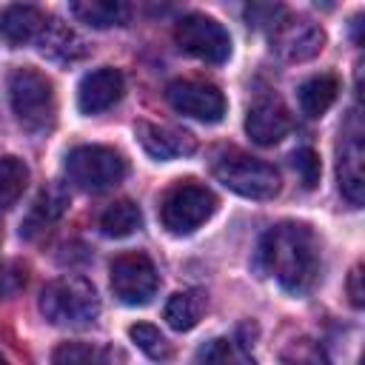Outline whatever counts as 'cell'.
I'll use <instances>...</instances> for the list:
<instances>
[{"label": "cell", "mask_w": 365, "mask_h": 365, "mask_svg": "<svg viewBox=\"0 0 365 365\" xmlns=\"http://www.w3.org/2000/svg\"><path fill=\"white\" fill-rule=\"evenodd\" d=\"M259 259L288 294H305L319 274V245L314 231L302 222L268 228L259 242Z\"/></svg>", "instance_id": "cell-1"}, {"label": "cell", "mask_w": 365, "mask_h": 365, "mask_svg": "<svg viewBox=\"0 0 365 365\" xmlns=\"http://www.w3.org/2000/svg\"><path fill=\"white\" fill-rule=\"evenodd\" d=\"M9 100L17 123L29 134H46L57 117L54 86L34 68H14L9 77Z\"/></svg>", "instance_id": "cell-2"}, {"label": "cell", "mask_w": 365, "mask_h": 365, "mask_svg": "<svg viewBox=\"0 0 365 365\" xmlns=\"http://www.w3.org/2000/svg\"><path fill=\"white\" fill-rule=\"evenodd\" d=\"M40 311L51 325H88L100 314V297L83 277H57L40 294Z\"/></svg>", "instance_id": "cell-3"}, {"label": "cell", "mask_w": 365, "mask_h": 365, "mask_svg": "<svg viewBox=\"0 0 365 365\" xmlns=\"http://www.w3.org/2000/svg\"><path fill=\"white\" fill-rule=\"evenodd\" d=\"M214 177L237 191L240 197H251V200H271L277 191H279V174L271 163L265 160H257L251 154H242V151H222L214 157V165H211Z\"/></svg>", "instance_id": "cell-4"}, {"label": "cell", "mask_w": 365, "mask_h": 365, "mask_svg": "<svg viewBox=\"0 0 365 365\" xmlns=\"http://www.w3.org/2000/svg\"><path fill=\"white\" fill-rule=\"evenodd\" d=\"M217 211V197L211 188L185 180L165 191L160 202V220L171 234H191L197 231L211 214Z\"/></svg>", "instance_id": "cell-5"}, {"label": "cell", "mask_w": 365, "mask_h": 365, "mask_svg": "<svg viewBox=\"0 0 365 365\" xmlns=\"http://www.w3.org/2000/svg\"><path fill=\"white\" fill-rule=\"evenodd\" d=\"M128 165L120 151L108 145H77L66 157L68 180L83 191H103L125 177Z\"/></svg>", "instance_id": "cell-6"}, {"label": "cell", "mask_w": 365, "mask_h": 365, "mask_svg": "<svg viewBox=\"0 0 365 365\" xmlns=\"http://www.w3.org/2000/svg\"><path fill=\"white\" fill-rule=\"evenodd\" d=\"M174 40L185 54H191V57H197L202 63L220 66V63H225L231 57V37L222 29V23H217L214 17L197 14V11L177 20Z\"/></svg>", "instance_id": "cell-7"}, {"label": "cell", "mask_w": 365, "mask_h": 365, "mask_svg": "<svg viewBox=\"0 0 365 365\" xmlns=\"http://www.w3.org/2000/svg\"><path fill=\"white\" fill-rule=\"evenodd\" d=\"M157 285H160V277H157V268H154L151 257H145L140 251L114 257V262H111V291L120 302L145 305L157 294Z\"/></svg>", "instance_id": "cell-8"}, {"label": "cell", "mask_w": 365, "mask_h": 365, "mask_svg": "<svg viewBox=\"0 0 365 365\" xmlns=\"http://www.w3.org/2000/svg\"><path fill=\"white\" fill-rule=\"evenodd\" d=\"M271 48L285 57V60H311L322 51V43H325V34L317 23H311L308 17H297V14H288L282 11L271 26Z\"/></svg>", "instance_id": "cell-9"}, {"label": "cell", "mask_w": 365, "mask_h": 365, "mask_svg": "<svg viewBox=\"0 0 365 365\" xmlns=\"http://www.w3.org/2000/svg\"><path fill=\"white\" fill-rule=\"evenodd\" d=\"M171 108L202 123H220L225 117V97L217 86L200 80H174L165 88Z\"/></svg>", "instance_id": "cell-10"}, {"label": "cell", "mask_w": 365, "mask_h": 365, "mask_svg": "<svg viewBox=\"0 0 365 365\" xmlns=\"http://www.w3.org/2000/svg\"><path fill=\"white\" fill-rule=\"evenodd\" d=\"M362 131H345L342 143H339V157H336V180H339V191L351 205H362L365 197V171H362Z\"/></svg>", "instance_id": "cell-11"}, {"label": "cell", "mask_w": 365, "mask_h": 365, "mask_svg": "<svg viewBox=\"0 0 365 365\" xmlns=\"http://www.w3.org/2000/svg\"><path fill=\"white\" fill-rule=\"evenodd\" d=\"M123 91H125V80L117 68H97L80 80L77 106L83 114H100L108 111L114 103H120Z\"/></svg>", "instance_id": "cell-12"}, {"label": "cell", "mask_w": 365, "mask_h": 365, "mask_svg": "<svg viewBox=\"0 0 365 365\" xmlns=\"http://www.w3.org/2000/svg\"><path fill=\"white\" fill-rule=\"evenodd\" d=\"M245 131L259 145H274L291 131L288 108L274 97H259L245 114Z\"/></svg>", "instance_id": "cell-13"}, {"label": "cell", "mask_w": 365, "mask_h": 365, "mask_svg": "<svg viewBox=\"0 0 365 365\" xmlns=\"http://www.w3.org/2000/svg\"><path fill=\"white\" fill-rule=\"evenodd\" d=\"M137 140L157 160L188 157L197 148V143H194V137L188 131L171 128V125H157V123H137Z\"/></svg>", "instance_id": "cell-14"}, {"label": "cell", "mask_w": 365, "mask_h": 365, "mask_svg": "<svg viewBox=\"0 0 365 365\" xmlns=\"http://www.w3.org/2000/svg\"><path fill=\"white\" fill-rule=\"evenodd\" d=\"M48 17L29 3H14L0 11V37L9 46H26L31 40H40Z\"/></svg>", "instance_id": "cell-15"}, {"label": "cell", "mask_w": 365, "mask_h": 365, "mask_svg": "<svg viewBox=\"0 0 365 365\" xmlns=\"http://www.w3.org/2000/svg\"><path fill=\"white\" fill-rule=\"evenodd\" d=\"M68 11L91 29H111L128 20V6L120 0H77L68 6Z\"/></svg>", "instance_id": "cell-16"}, {"label": "cell", "mask_w": 365, "mask_h": 365, "mask_svg": "<svg viewBox=\"0 0 365 365\" xmlns=\"http://www.w3.org/2000/svg\"><path fill=\"white\" fill-rule=\"evenodd\" d=\"M339 94V83L334 74H317L299 86V106L308 117H322Z\"/></svg>", "instance_id": "cell-17"}, {"label": "cell", "mask_w": 365, "mask_h": 365, "mask_svg": "<svg viewBox=\"0 0 365 365\" xmlns=\"http://www.w3.org/2000/svg\"><path fill=\"white\" fill-rule=\"evenodd\" d=\"M205 311V297L202 291L191 288V291H177L168 302H165V322L174 331H191L200 317Z\"/></svg>", "instance_id": "cell-18"}, {"label": "cell", "mask_w": 365, "mask_h": 365, "mask_svg": "<svg viewBox=\"0 0 365 365\" xmlns=\"http://www.w3.org/2000/svg\"><path fill=\"white\" fill-rule=\"evenodd\" d=\"M143 225V214L137 208V202L131 200H120V202H111L103 217H100V231L106 237H128L134 234L137 228Z\"/></svg>", "instance_id": "cell-19"}, {"label": "cell", "mask_w": 365, "mask_h": 365, "mask_svg": "<svg viewBox=\"0 0 365 365\" xmlns=\"http://www.w3.org/2000/svg\"><path fill=\"white\" fill-rule=\"evenodd\" d=\"M29 185V165L17 157H0V211L11 208Z\"/></svg>", "instance_id": "cell-20"}, {"label": "cell", "mask_w": 365, "mask_h": 365, "mask_svg": "<svg viewBox=\"0 0 365 365\" xmlns=\"http://www.w3.org/2000/svg\"><path fill=\"white\" fill-rule=\"evenodd\" d=\"M63 208H66V194H63V188H57V185L43 188V191H40V197L34 200L31 211H29L26 234L40 231V228H46L48 222H54V220L63 214Z\"/></svg>", "instance_id": "cell-21"}, {"label": "cell", "mask_w": 365, "mask_h": 365, "mask_svg": "<svg viewBox=\"0 0 365 365\" xmlns=\"http://www.w3.org/2000/svg\"><path fill=\"white\" fill-rule=\"evenodd\" d=\"M37 43H40L43 51H48V54H54V57H63V60H71V57H80V54H83L80 37H77L71 29L60 26L57 20H48V23H46V29H43V34H40Z\"/></svg>", "instance_id": "cell-22"}, {"label": "cell", "mask_w": 365, "mask_h": 365, "mask_svg": "<svg viewBox=\"0 0 365 365\" xmlns=\"http://www.w3.org/2000/svg\"><path fill=\"white\" fill-rule=\"evenodd\" d=\"M200 362L205 365H257V359L234 339H214L202 348Z\"/></svg>", "instance_id": "cell-23"}, {"label": "cell", "mask_w": 365, "mask_h": 365, "mask_svg": "<svg viewBox=\"0 0 365 365\" xmlns=\"http://www.w3.org/2000/svg\"><path fill=\"white\" fill-rule=\"evenodd\" d=\"M51 365H111L108 351H100L86 342H63L51 354Z\"/></svg>", "instance_id": "cell-24"}, {"label": "cell", "mask_w": 365, "mask_h": 365, "mask_svg": "<svg viewBox=\"0 0 365 365\" xmlns=\"http://www.w3.org/2000/svg\"><path fill=\"white\" fill-rule=\"evenodd\" d=\"M128 336H131V342H134L143 354H148L151 359H168V356H171V345L165 342V336L160 334V328H154V325H148V322L131 325V328H128Z\"/></svg>", "instance_id": "cell-25"}, {"label": "cell", "mask_w": 365, "mask_h": 365, "mask_svg": "<svg viewBox=\"0 0 365 365\" xmlns=\"http://www.w3.org/2000/svg\"><path fill=\"white\" fill-rule=\"evenodd\" d=\"M291 163H294V168H297V174H299L305 188H314L319 182V157H317L314 148H297Z\"/></svg>", "instance_id": "cell-26"}, {"label": "cell", "mask_w": 365, "mask_h": 365, "mask_svg": "<svg viewBox=\"0 0 365 365\" xmlns=\"http://www.w3.org/2000/svg\"><path fill=\"white\" fill-rule=\"evenodd\" d=\"M285 359H288V365H328L322 348H317L311 339H297V342H291Z\"/></svg>", "instance_id": "cell-27"}, {"label": "cell", "mask_w": 365, "mask_h": 365, "mask_svg": "<svg viewBox=\"0 0 365 365\" xmlns=\"http://www.w3.org/2000/svg\"><path fill=\"white\" fill-rule=\"evenodd\" d=\"M348 297H351V302L359 308L365 299V291H362V265H354V271H351V277H348Z\"/></svg>", "instance_id": "cell-28"}, {"label": "cell", "mask_w": 365, "mask_h": 365, "mask_svg": "<svg viewBox=\"0 0 365 365\" xmlns=\"http://www.w3.org/2000/svg\"><path fill=\"white\" fill-rule=\"evenodd\" d=\"M6 279H9V274H6V268L0 265V294H6V291H9V285H6Z\"/></svg>", "instance_id": "cell-29"}, {"label": "cell", "mask_w": 365, "mask_h": 365, "mask_svg": "<svg viewBox=\"0 0 365 365\" xmlns=\"http://www.w3.org/2000/svg\"><path fill=\"white\" fill-rule=\"evenodd\" d=\"M0 365H6V359H3V356H0Z\"/></svg>", "instance_id": "cell-30"}, {"label": "cell", "mask_w": 365, "mask_h": 365, "mask_svg": "<svg viewBox=\"0 0 365 365\" xmlns=\"http://www.w3.org/2000/svg\"><path fill=\"white\" fill-rule=\"evenodd\" d=\"M197 365H205V362H197Z\"/></svg>", "instance_id": "cell-31"}]
</instances>
